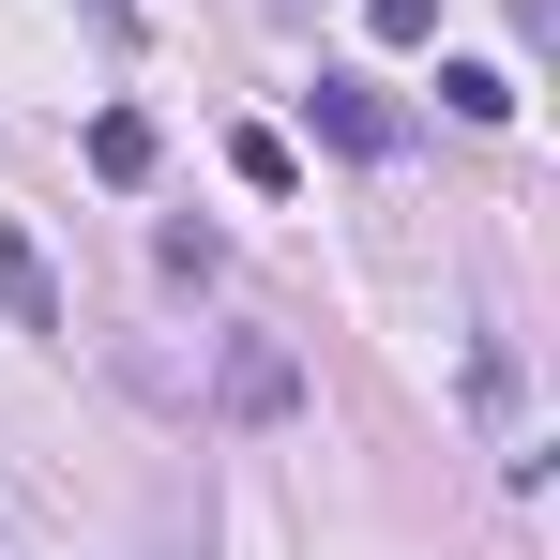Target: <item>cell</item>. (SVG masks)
<instances>
[{"mask_svg": "<svg viewBox=\"0 0 560 560\" xmlns=\"http://www.w3.org/2000/svg\"><path fill=\"white\" fill-rule=\"evenodd\" d=\"M212 394H228V424H288V409H303V364H288V334H228Z\"/></svg>", "mask_w": 560, "mask_h": 560, "instance_id": "obj_1", "label": "cell"}, {"mask_svg": "<svg viewBox=\"0 0 560 560\" xmlns=\"http://www.w3.org/2000/svg\"><path fill=\"white\" fill-rule=\"evenodd\" d=\"M0 318H15V334H77V318H61V273H46L31 228H0Z\"/></svg>", "mask_w": 560, "mask_h": 560, "instance_id": "obj_2", "label": "cell"}, {"mask_svg": "<svg viewBox=\"0 0 560 560\" xmlns=\"http://www.w3.org/2000/svg\"><path fill=\"white\" fill-rule=\"evenodd\" d=\"M303 106H318V137H334V152H394V106H378L364 77H318Z\"/></svg>", "mask_w": 560, "mask_h": 560, "instance_id": "obj_3", "label": "cell"}, {"mask_svg": "<svg viewBox=\"0 0 560 560\" xmlns=\"http://www.w3.org/2000/svg\"><path fill=\"white\" fill-rule=\"evenodd\" d=\"M152 167H167V137H152L137 106H106V121H92V183H121V197H137Z\"/></svg>", "mask_w": 560, "mask_h": 560, "instance_id": "obj_4", "label": "cell"}, {"mask_svg": "<svg viewBox=\"0 0 560 560\" xmlns=\"http://www.w3.org/2000/svg\"><path fill=\"white\" fill-rule=\"evenodd\" d=\"M440 106H455V121H515V77H500V61H440Z\"/></svg>", "mask_w": 560, "mask_h": 560, "instance_id": "obj_5", "label": "cell"}, {"mask_svg": "<svg viewBox=\"0 0 560 560\" xmlns=\"http://www.w3.org/2000/svg\"><path fill=\"white\" fill-rule=\"evenodd\" d=\"M228 167H243V183H258V197H288V183H303V152H288L273 121H243V137H228Z\"/></svg>", "mask_w": 560, "mask_h": 560, "instance_id": "obj_6", "label": "cell"}, {"mask_svg": "<svg viewBox=\"0 0 560 560\" xmlns=\"http://www.w3.org/2000/svg\"><path fill=\"white\" fill-rule=\"evenodd\" d=\"M364 31L378 46H440V0H364Z\"/></svg>", "mask_w": 560, "mask_h": 560, "instance_id": "obj_7", "label": "cell"}]
</instances>
